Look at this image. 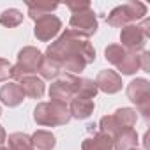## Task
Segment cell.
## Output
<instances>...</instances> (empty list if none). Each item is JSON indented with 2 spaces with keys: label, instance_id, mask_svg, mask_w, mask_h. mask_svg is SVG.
Instances as JSON below:
<instances>
[{
  "label": "cell",
  "instance_id": "cell-20",
  "mask_svg": "<svg viewBox=\"0 0 150 150\" xmlns=\"http://www.w3.org/2000/svg\"><path fill=\"white\" fill-rule=\"evenodd\" d=\"M27 6H28V16L34 21H37L44 16H50L51 11H55L58 7L57 4H32V2H28Z\"/></svg>",
  "mask_w": 150,
  "mask_h": 150
},
{
  "label": "cell",
  "instance_id": "cell-8",
  "mask_svg": "<svg viewBox=\"0 0 150 150\" xmlns=\"http://www.w3.org/2000/svg\"><path fill=\"white\" fill-rule=\"evenodd\" d=\"M145 34L139 30L138 25H127L122 28L120 32V46L125 48L127 51H143V46H145Z\"/></svg>",
  "mask_w": 150,
  "mask_h": 150
},
{
  "label": "cell",
  "instance_id": "cell-13",
  "mask_svg": "<svg viewBox=\"0 0 150 150\" xmlns=\"http://www.w3.org/2000/svg\"><path fill=\"white\" fill-rule=\"evenodd\" d=\"M20 87L23 94L32 99H41L44 96V83L37 76H25L23 80H20Z\"/></svg>",
  "mask_w": 150,
  "mask_h": 150
},
{
  "label": "cell",
  "instance_id": "cell-30",
  "mask_svg": "<svg viewBox=\"0 0 150 150\" xmlns=\"http://www.w3.org/2000/svg\"><path fill=\"white\" fill-rule=\"evenodd\" d=\"M4 141H6V131H4L2 125H0V146L4 145Z\"/></svg>",
  "mask_w": 150,
  "mask_h": 150
},
{
  "label": "cell",
  "instance_id": "cell-7",
  "mask_svg": "<svg viewBox=\"0 0 150 150\" xmlns=\"http://www.w3.org/2000/svg\"><path fill=\"white\" fill-rule=\"evenodd\" d=\"M69 25H71L72 30H76L78 34H81L88 39L97 30V16L92 11V7H88V9H83V11H78V13H72Z\"/></svg>",
  "mask_w": 150,
  "mask_h": 150
},
{
  "label": "cell",
  "instance_id": "cell-11",
  "mask_svg": "<svg viewBox=\"0 0 150 150\" xmlns=\"http://www.w3.org/2000/svg\"><path fill=\"white\" fill-rule=\"evenodd\" d=\"M69 113H71V118H78V120H83V118H88L92 113H94V101L92 99H87V97H74L71 103H69Z\"/></svg>",
  "mask_w": 150,
  "mask_h": 150
},
{
  "label": "cell",
  "instance_id": "cell-25",
  "mask_svg": "<svg viewBox=\"0 0 150 150\" xmlns=\"http://www.w3.org/2000/svg\"><path fill=\"white\" fill-rule=\"evenodd\" d=\"M97 85L94 80H88V78H81V83H80V97H87V99H94L97 96Z\"/></svg>",
  "mask_w": 150,
  "mask_h": 150
},
{
  "label": "cell",
  "instance_id": "cell-31",
  "mask_svg": "<svg viewBox=\"0 0 150 150\" xmlns=\"http://www.w3.org/2000/svg\"><path fill=\"white\" fill-rule=\"evenodd\" d=\"M0 150H7V148H4V146H0Z\"/></svg>",
  "mask_w": 150,
  "mask_h": 150
},
{
  "label": "cell",
  "instance_id": "cell-19",
  "mask_svg": "<svg viewBox=\"0 0 150 150\" xmlns=\"http://www.w3.org/2000/svg\"><path fill=\"white\" fill-rule=\"evenodd\" d=\"M9 150H34L32 139L25 132H14L9 136Z\"/></svg>",
  "mask_w": 150,
  "mask_h": 150
},
{
  "label": "cell",
  "instance_id": "cell-14",
  "mask_svg": "<svg viewBox=\"0 0 150 150\" xmlns=\"http://www.w3.org/2000/svg\"><path fill=\"white\" fill-rule=\"evenodd\" d=\"M81 150H113V138L104 132H97L92 138L83 139Z\"/></svg>",
  "mask_w": 150,
  "mask_h": 150
},
{
  "label": "cell",
  "instance_id": "cell-24",
  "mask_svg": "<svg viewBox=\"0 0 150 150\" xmlns=\"http://www.w3.org/2000/svg\"><path fill=\"white\" fill-rule=\"evenodd\" d=\"M125 53H127V50L122 48L120 44H110V46L104 50V57H106V60L111 62L113 65H118V64L124 60Z\"/></svg>",
  "mask_w": 150,
  "mask_h": 150
},
{
  "label": "cell",
  "instance_id": "cell-2",
  "mask_svg": "<svg viewBox=\"0 0 150 150\" xmlns=\"http://www.w3.org/2000/svg\"><path fill=\"white\" fill-rule=\"evenodd\" d=\"M34 120L39 125L46 127H57V125H65L71 120V113L67 104L62 103H39L34 110Z\"/></svg>",
  "mask_w": 150,
  "mask_h": 150
},
{
  "label": "cell",
  "instance_id": "cell-27",
  "mask_svg": "<svg viewBox=\"0 0 150 150\" xmlns=\"http://www.w3.org/2000/svg\"><path fill=\"white\" fill-rule=\"evenodd\" d=\"M67 7H69L72 13H78V11L88 9V7H90V2H87V0H81V2H67Z\"/></svg>",
  "mask_w": 150,
  "mask_h": 150
},
{
  "label": "cell",
  "instance_id": "cell-10",
  "mask_svg": "<svg viewBox=\"0 0 150 150\" xmlns=\"http://www.w3.org/2000/svg\"><path fill=\"white\" fill-rule=\"evenodd\" d=\"M96 85H97V90H103L104 94H117L122 90V78L118 72L111 69H104L97 74Z\"/></svg>",
  "mask_w": 150,
  "mask_h": 150
},
{
  "label": "cell",
  "instance_id": "cell-32",
  "mask_svg": "<svg viewBox=\"0 0 150 150\" xmlns=\"http://www.w3.org/2000/svg\"><path fill=\"white\" fill-rule=\"evenodd\" d=\"M131 150H139V148H138V146H136V148H131Z\"/></svg>",
  "mask_w": 150,
  "mask_h": 150
},
{
  "label": "cell",
  "instance_id": "cell-9",
  "mask_svg": "<svg viewBox=\"0 0 150 150\" xmlns=\"http://www.w3.org/2000/svg\"><path fill=\"white\" fill-rule=\"evenodd\" d=\"M60 28H62V21H60L57 16L50 14V16H44V18H41V20L35 21L34 35H35L39 41L46 42V41H51V39L60 32Z\"/></svg>",
  "mask_w": 150,
  "mask_h": 150
},
{
  "label": "cell",
  "instance_id": "cell-4",
  "mask_svg": "<svg viewBox=\"0 0 150 150\" xmlns=\"http://www.w3.org/2000/svg\"><path fill=\"white\" fill-rule=\"evenodd\" d=\"M80 83L81 78L74 74H65L50 85V99L62 104L71 103L74 97H80Z\"/></svg>",
  "mask_w": 150,
  "mask_h": 150
},
{
  "label": "cell",
  "instance_id": "cell-5",
  "mask_svg": "<svg viewBox=\"0 0 150 150\" xmlns=\"http://www.w3.org/2000/svg\"><path fill=\"white\" fill-rule=\"evenodd\" d=\"M145 14H146V6L143 2H127L124 6L115 7L108 14L106 21L111 27H127L131 21L143 20Z\"/></svg>",
  "mask_w": 150,
  "mask_h": 150
},
{
  "label": "cell",
  "instance_id": "cell-23",
  "mask_svg": "<svg viewBox=\"0 0 150 150\" xmlns=\"http://www.w3.org/2000/svg\"><path fill=\"white\" fill-rule=\"evenodd\" d=\"M23 21V14L18 9H6L0 14V25H4L7 28H14Z\"/></svg>",
  "mask_w": 150,
  "mask_h": 150
},
{
  "label": "cell",
  "instance_id": "cell-21",
  "mask_svg": "<svg viewBox=\"0 0 150 150\" xmlns=\"http://www.w3.org/2000/svg\"><path fill=\"white\" fill-rule=\"evenodd\" d=\"M37 72L41 74L44 80H53V78H57V76H58V72H60V65H58L57 62H53V60H50V58L42 57V60H41V65H39V71H37Z\"/></svg>",
  "mask_w": 150,
  "mask_h": 150
},
{
  "label": "cell",
  "instance_id": "cell-6",
  "mask_svg": "<svg viewBox=\"0 0 150 150\" xmlns=\"http://www.w3.org/2000/svg\"><path fill=\"white\" fill-rule=\"evenodd\" d=\"M127 97L136 104L139 113L148 120L150 117V81L145 78H136L127 85Z\"/></svg>",
  "mask_w": 150,
  "mask_h": 150
},
{
  "label": "cell",
  "instance_id": "cell-1",
  "mask_svg": "<svg viewBox=\"0 0 150 150\" xmlns=\"http://www.w3.org/2000/svg\"><path fill=\"white\" fill-rule=\"evenodd\" d=\"M46 58L57 62L60 69L69 72H81L96 60V50L85 35L67 28L55 42L46 48Z\"/></svg>",
  "mask_w": 150,
  "mask_h": 150
},
{
  "label": "cell",
  "instance_id": "cell-18",
  "mask_svg": "<svg viewBox=\"0 0 150 150\" xmlns=\"http://www.w3.org/2000/svg\"><path fill=\"white\" fill-rule=\"evenodd\" d=\"M30 139H32L34 148H39V150H51L55 146V143H57L55 136L51 132H48V131H35L30 136Z\"/></svg>",
  "mask_w": 150,
  "mask_h": 150
},
{
  "label": "cell",
  "instance_id": "cell-29",
  "mask_svg": "<svg viewBox=\"0 0 150 150\" xmlns=\"http://www.w3.org/2000/svg\"><path fill=\"white\" fill-rule=\"evenodd\" d=\"M138 27H139V30L145 34V37H150V21H148V20H143V23L138 25Z\"/></svg>",
  "mask_w": 150,
  "mask_h": 150
},
{
  "label": "cell",
  "instance_id": "cell-22",
  "mask_svg": "<svg viewBox=\"0 0 150 150\" xmlns=\"http://www.w3.org/2000/svg\"><path fill=\"white\" fill-rule=\"evenodd\" d=\"M99 127H101V132H104V134H108V136H111V138H115L118 132L125 131V129H122V127L118 125V122L115 120L113 115H106V117H103L101 122H99Z\"/></svg>",
  "mask_w": 150,
  "mask_h": 150
},
{
  "label": "cell",
  "instance_id": "cell-16",
  "mask_svg": "<svg viewBox=\"0 0 150 150\" xmlns=\"http://www.w3.org/2000/svg\"><path fill=\"white\" fill-rule=\"evenodd\" d=\"M113 117L122 129H132L136 125V120H138L136 110H132V108H118Z\"/></svg>",
  "mask_w": 150,
  "mask_h": 150
},
{
  "label": "cell",
  "instance_id": "cell-17",
  "mask_svg": "<svg viewBox=\"0 0 150 150\" xmlns=\"http://www.w3.org/2000/svg\"><path fill=\"white\" fill-rule=\"evenodd\" d=\"M118 67V71L122 72V74H134L138 69H141V65H139V53H136V51H127L125 53V57H124V60L117 65Z\"/></svg>",
  "mask_w": 150,
  "mask_h": 150
},
{
  "label": "cell",
  "instance_id": "cell-26",
  "mask_svg": "<svg viewBox=\"0 0 150 150\" xmlns=\"http://www.w3.org/2000/svg\"><path fill=\"white\" fill-rule=\"evenodd\" d=\"M11 64L6 58H0V81H6L11 78Z\"/></svg>",
  "mask_w": 150,
  "mask_h": 150
},
{
  "label": "cell",
  "instance_id": "cell-28",
  "mask_svg": "<svg viewBox=\"0 0 150 150\" xmlns=\"http://www.w3.org/2000/svg\"><path fill=\"white\" fill-rule=\"evenodd\" d=\"M139 65H141V71L150 72V53L148 51H141L139 53Z\"/></svg>",
  "mask_w": 150,
  "mask_h": 150
},
{
  "label": "cell",
  "instance_id": "cell-15",
  "mask_svg": "<svg viewBox=\"0 0 150 150\" xmlns=\"http://www.w3.org/2000/svg\"><path fill=\"white\" fill-rule=\"evenodd\" d=\"M136 146H138V134L134 129H125L113 138V148L115 150H131Z\"/></svg>",
  "mask_w": 150,
  "mask_h": 150
},
{
  "label": "cell",
  "instance_id": "cell-33",
  "mask_svg": "<svg viewBox=\"0 0 150 150\" xmlns=\"http://www.w3.org/2000/svg\"><path fill=\"white\" fill-rule=\"evenodd\" d=\"M0 115H2V110H0Z\"/></svg>",
  "mask_w": 150,
  "mask_h": 150
},
{
  "label": "cell",
  "instance_id": "cell-3",
  "mask_svg": "<svg viewBox=\"0 0 150 150\" xmlns=\"http://www.w3.org/2000/svg\"><path fill=\"white\" fill-rule=\"evenodd\" d=\"M42 60V53L34 48V46H25L20 53H18V62L16 65L11 67V78L14 80H23L25 76H32L34 72L39 71Z\"/></svg>",
  "mask_w": 150,
  "mask_h": 150
},
{
  "label": "cell",
  "instance_id": "cell-12",
  "mask_svg": "<svg viewBox=\"0 0 150 150\" xmlns=\"http://www.w3.org/2000/svg\"><path fill=\"white\" fill-rule=\"evenodd\" d=\"M23 99H25V94H23L20 83H7L0 88V101L9 108H14V106L21 104Z\"/></svg>",
  "mask_w": 150,
  "mask_h": 150
}]
</instances>
